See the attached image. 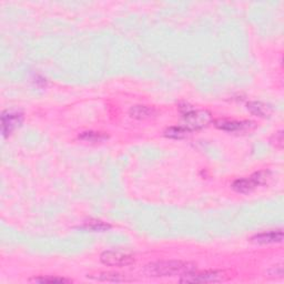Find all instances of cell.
<instances>
[{"label":"cell","instance_id":"obj_14","mask_svg":"<svg viewBox=\"0 0 284 284\" xmlns=\"http://www.w3.org/2000/svg\"><path fill=\"white\" fill-rule=\"evenodd\" d=\"M82 229L85 230H89V231H107L108 229H110V226L107 225V223L102 222V221H98V220H90L85 223V226L82 227Z\"/></svg>","mask_w":284,"mask_h":284},{"label":"cell","instance_id":"obj_6","mask_svg":"<svg viewBox=\"0 0 284 284\" xmlns=\"http://www.w3.org/2000/svg\"><path fill=\"white\" fill-rule=\"evenodd\" d=\"M22 114L12 113V111H4L1 115V132L3 137H7L13 130L20 127L22 123Z\"/></svg>","mask_w":284,"mask_h":284},{"label":"cell","instance_id":"obj_15","mask_svg":"<svg viewBox=\"0 0 284 284\" xmlns=\"http://www.w3.org/2000/svg\"><path fill=\"white\" fill-rule=\"evenodd\" d=\"M38 283H69L71 282L68 279L63 278H55V277H45V278H37L34 280Z\"/></svg>","mask_w":284,"mask_h":284},{"label":"cell","instance_id":"obj_3","mask_svg":"<svg viewBox=\"0 0 284 284\" xmlns=\"http://www.w3.org/2000/svg\"><path fill=\"white\" fill-rule=\"evenodd\" d=\"M269 175V171L255 172L249 179H236L234 182L232 183V189L236 191L237 193H249L257 187H259V185L267 183Z\"/></svg>","mask_w":284,"mask_h":284},{"label":"cell","instance_id":"obj_17","mask_svg":"<svg viewBox=\"0 0 284 284\" xmlns=\"http://www.w3.org/2000/svg\"><path fill=\"white\" fill-rule=\"evenodd\" d=\"M273 138H274V144H276V147L279 149H282L283 141H284L282 130H280V131H278L276 134H274Z\"/></svg>","mask_w":284,"mask_h":284},{"label":"cell","instance_id":"obj_10","mask_svg":"<svg viewBox=\"0 0 284 284\" xmlns=\"http://www.w3.org/2000/svg\"><path fill=\"white\" fill-rule=\"evenodd\" d=\"M88 278L94 279L97 281H104V282H125L128 279L122 274L115 273V272H101L98 273L96 276H88Z\"/></svg>","mask_w":284,"mask_h":284},{"label":"cell","instance_id":"obj_9","mask_svg":"<svg viewBox=\"0 0 284 284\" xmlns=\"http://www.w3.org/2000/svg\"><path fill=\"white\" fill-rule=\"evenodd\" d=\"M130 115L132 118L138 119V120H146L149 118L155 117L157 111L155 108H151V107L148 106H133L131 109H130Z\"/></svg>","mask_w":284,"mask_h":284},{"label":"cell","instance_id":"obj_12","mask_svg":"<svg viewBox=\"0 0 284 284\" xmlns=\"http://www.w3.org/2000/svg\"><path fill=\"white\" fill-rule=\"evenodd\" d=\"M190 132V130L185 128L184 125H173V127L168 128L165 131V134L166 137L170 139H183Z\"/></svg>","mask_w":284,"mask_h":284},{"label":"cell","instance_id":"obj_13","mask_svg":"<svg viewBox=\"0 0 284 284\" xmlns=\"http://www.w3.org/2000/svg\"><path fill=\"white\" fill-rule=\"evenodd\" d=\"M79 139L83 141L87 142H91V143H97V142H102L108 139V136H106L105 133L101 132H95V131H86L82 132L80 136H79Z\"/></svg>","mask_w":284,"mask_h":284},{"label":"cell","instance_id":"obj_16","mask_svg":"<svg viewBox=\"0 0 284 284\" xmlns=\"http://www.w3.org/2000/svg\"><path fill=\"white\" fill-rule=\"evenodd\" d=\"M269 273H270V276H272V277L282 278L283 277V267H282V264L274 265V267L271 270H270Z\"/></svg>","mask_w":284,"mask_h":284},{"label":"cell","instance_id":"obj_4","mask_svg":"<svg viewBox=\"0 0 284 284\" xmlns=\"http://www.w3.org/2000/svg\"><path fill=\"white\" fill-rule=\"evenodd\" d=\"M225 280V274L220 271H192L180 278L182 283H217Z\"/></svg>","mask_w":284,"mask_h":284},{"label":"cell","instance_id":"obj_7","mask_svg":"<svg viewBox=\"0 0 284 284\" xmlns=\"http://www.w3.org/2000/svg\"><path fill=\"white\" fill-rule=\"evenodd\" d=\"M216 127L218 129H221L223 131L227 132H239L244 131V130H250L251 128H254V122L251 121H235V120H217Z\"/></svg>","mask_w":284,"mask_h":284},{"label":"cell","instance_id":"obj_8","mask_svg":"<svg viewBox=\"0 0 284 284\" xmlns=\"http://www.w3.org/2000/svg\"><path fill=\"white\" fill-rule=\"evenodd\" d=\"M252 242L258 244H272L280 243L283 240V231L282 230H270L252 236Z\"/></svg>","mask_w":284,"mask_h":284},{"label":"cell","instance_id":"obj_11","mask_svg":"<svg viewBox=\"0 0 284 284\" xmlns=\"http://www.w3.org/2000/svg\"><path fill=\"white\" fill-rule=\"evenodd\" d=\"M248 110L251 114H253L255 115H259V117H268L271 113V109L270 107L265 104H262L260 101H252L248 104Z\"/></svg>","mask_w":284,"mask_h":284},{"label":"cell","instance_id":"obj_1","mask_svg":"<svg viewBox=\"0 0 284 284\" xmlns=\"http://www.w3.org/2000/svg\"><path fill=\"white\" fill-rule=\"evenodd\" d=\"M197 270V265L184 261H158V262L148 264L144 268V273L149 277L168 278V277H182Z\"/></svg>","mask_w":284,"mask_h":284},{"label":"cell","instance_id":"obj_5","mask_svg":"<svg viewBox=\"0 0 284 284\" xmlns=\"http://www.w3.org/2000/svg\"><path fill=\"white\" fill-rule=\"evenodd\" d=\"M101 262L109 267H127L134 263L132 255L119 252V251H106L100 255Z\"/></svg>","mask_w":284,"mask_h":284},{"label":"cell","instance_id":"obj_2","mask_svg":"<svg viewBox=\"0 0 284 284\" xmlns=\"http://www.w3.org/2000/svg\"><path fill=\"white\" fill-rule=\"evenodd\" d=\"M181 111H182L184 120V124L182 125L189 129L190 131L207 127L212 120L211 114L207 110H195L192 107L184 106L181 107Z\"/></svg>","mask_w":284,"mask_h":284}]
</instances>
